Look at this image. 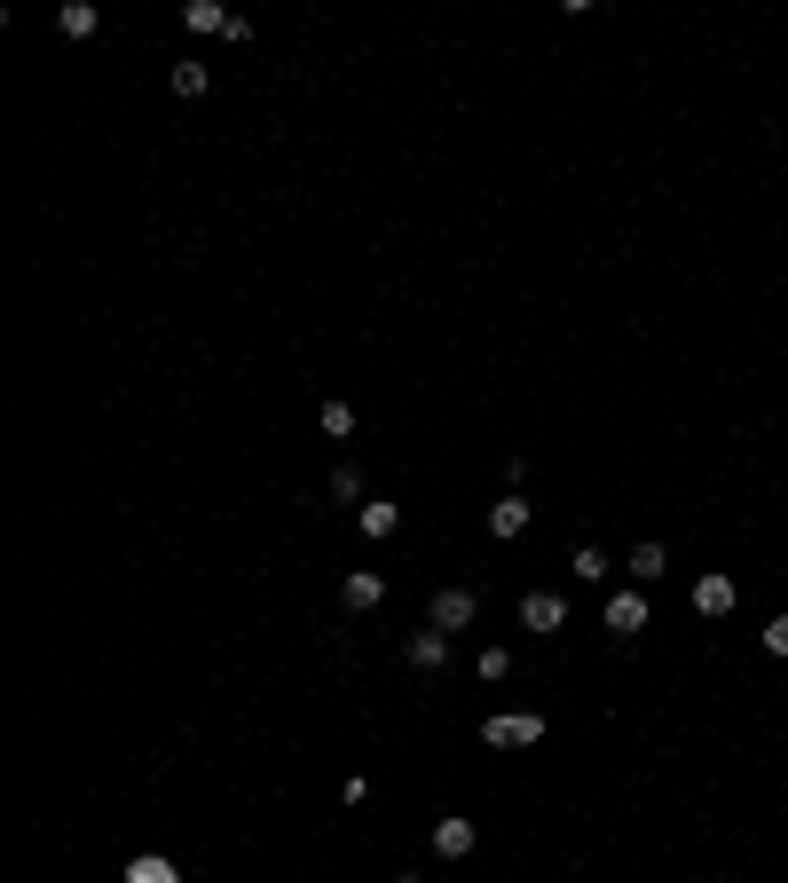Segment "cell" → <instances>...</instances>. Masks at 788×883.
I'll return each instance as SVG.
<instances>
[{
  "label": "cell",
  "instance_id": "obj_2",
  "mask_svg": "<svg viewBox=\"0 0 788 883\" xmlns=\"http://www.w3.org/2000/svg\"><path fill=\"white\" fill-rule=\"evenodd\" d=\"M473 615H481L473 584H442V592H433V607H426V624H433V632H473Z\"/></svg>",
  "mask_w": 788,
  "mask_h": 883
},
{
  "label": "cell",
  "instance_id": "obj_12",
  "mask_svg": "<svg viewBox=\"0 0 788 883\" xmlns=\"http://www.w3.org/2000/svg\"><path fill=\"white\" fill-rule=\"evenodd\" d=\"M127 883H182V867H173L166 852H134L127 860Z\"/></svg>",
  "mask_w": 788,
  "mask_h": 883
},
{
  "label": "cell",
  "instance_id": "obj_21",
  "mask_svg": "<svg viewBox=\"0 0 788 883\" xmlns=\"http://www.w3.org/2000/svg\"><path fill=\"white\" fill-rule=\"evenodd\" d=\"M395 883H426V875H395Z\"/></svg>",
  "mask_w": 788,
  "mask_h": 883
},
{
  "label": "cell",
  "instance_id": "obj_18",
  "mask_svg": "<svg viewBox=\"0 0 788 883\" xmlns=\"http://www.w3.org/2000/svg\"><path fill=\"white\" fill-rule=\"evenodd\" d=\"M473 671H481V686H497V678H512V647H481V663H473Z\"/></svg>",
  "mask_w": 788,
  "mask_h": 883
},
{
  "label": "cell",
  "instance_id": "obj_1",
  "mask_svg": "<svg viewBox=\"0 0 788 883\" xmlns=\"http://www.w3.org/2000/svg\"><path fill=\"white\" fill-rule=\"evenodd\" d=\"M481 742H489V750H537V742H545V718H537V711H489V718H481Z\"/></svg>",
  "mask_w": 788,
  "mask_h": 883
},
{
  "label": "cell",
  "instance_id": "obj_16",
  "mask_svg": "<svg viewBox=\"0 0 788 883\" xmlns=\"http://www.w3.org/2000/svg\"><path fill=\"white\" fill-rule=\"evenodd\" d=\"M173 96H182V103H198V96H206V63H190V56L173 63Z\"/></svg>",
  "mask_w": 788,
  "mask_h": 883
},
{
  "label": "cell",
  "instance_id": "obj_4",
  "mask_svg": "<svg viewBox=\"0 0 788 883\" xmlns=\"http://www.w3.org/2000/svg\"><path fill=\"white\" fill-rule=\"evenodd\" d=\"M520 624H529V632H568V599L560 592H520Z\"/></svg>",
  "mask_w": 788,
  "mask_h": 883
},
{
  "label": "cell",
  "instance_id": "obj_8",
  "mask_svg": "<svg viewBox=\"0 0 788 883\" xmlns=\"http://www.w3.org/2000/svg\"><path fill=\"white\" fill-rule=\"evenodd\" d=\"M339 599H347V607H356V615H371V607H387V576H371V568H356V576H347V584H339Z\"/></svg>",
  "mask_w": 788,
  "mask_h": 883
},
{
  "label": "cell",
  "instance_id": "obj_3",
  "mask_svg": "<svg viewBox=\"0 0 788 883\" xmlns=\"http://www.w3.org/2000/svg\"><path fill=\"white\" fill-rule=\"evenodd\" d=\"M599 624L616 632V639H639V632H647V592H607Z\"/></svg>",
  "mask_w": 788,
  "mask_h": 883
},
{
  "label": "cell",
  "instance_id": "obj_15",
  "mask_svg": "<svg viewBox=\"0 0 788 883\" xmlns=\"http://www.w3.org/2000/svg\"><path fill=\"white\" fill-rule=\"evenodd\" d=\"M662 568H670V553H662L655 537H647V545H631V576H639V584H655Z\"/></svg>",
  "mask_w": 788,
  "mask_h": 883
},
{
  "label": "cell",
  "instance_id": "obj_19",
  "mask_svg": "<svg viewBox=\"0 0 788 883\" xmlns=\"http://www.w3.org/2000/svg\"><path fill=\"white\" fill-rule=\"evenodd\" d=\"M331 497L356 505V497H363V474H356V466H331Z\"/></svg>",
  "mask_w": 788,
  "mask_h": 883
},
{
  "label": "cell",
  "instance_id": "obj_11",
  "mask_svg": "<svg viewBox=\"0 0 788 883\" xmlns=\"http://www.w3.org/2000/svg\"><path fill=\"white\" fill-rule=\"evenodd\" d=\"M734 576H702V584H694V615H734Z\"/></svg>",
  "mask_w": 788,
  "mask_h": 883
},
{
  "label": "cell",
  "instance_id": "obj_7",
  "mask_svg": "<svg viewBox=\"0 0 788 883\" xmlns=\"http://www.w3.org/2000/svg\"><path fill=\"white\" fill-rule=\"evenodd\" d=\"M56 32H63V40H96V32H103V9H96V0H63V9H56Z\"/></svg>",
  "mask_w": 788,
  "mask_h": 883
},
{
  "label": "cell",
  "instance_id": "obj_13",
  "mask_svg": "<svg viewBox=\"0 0 788 883\" xmlns=\"http://www.w3.org/2000/svg\"><path fill=\"white\" fill-rule=\"evenodd\" d=\"M568 568H576V584H607V576H616V560H607L599 545H576V560H568Z\"/></svg>",
  "mask_w": 788,
  "mask_h": 883
},
{
  "label": "cell",
  "instance_id": "obj_9",
  "mask_svg": "<svg viewBox=\"0 0 788 883\" xmlns=\"http://www.w3.org/2000/svg\"><path fill=\"white\" fill-rule=\"evenodd\" d=\"M402 655H410L418 671H442V663H450V632H433V624H426V632H410V647H402Z\"/></svg>",
  "mask_w": 788,
  "mask_h": 883
},
{
  "label": "cell",
  "instance_id": "obj_14",
  "mask_svg": "<svg viewBox=\"0 0 788 883\" xmlns=\"http://www.w3.org/2000/svg\"><path fill=\"white\" fill-rule=\"evenodd\" d=\"M182 24H190V32H229V9H221V0H190Z\"/></svg>",
  "mask_w": 788,
  "mask_h": 883
},
{
  "label": "cell",
  "instance_id": "obj_20",
  "mask_svg": "<svg viewBox=\"0 0 788 883\" xmlns=\"http://www.w3.org/2000/svg\"><path fill=\"white\" fill-rule=\"evenodd\" d=\"M765 655H780V663H788V615H772V624H765Z\"/></svg>",
  "mask_w": 788,
  "mask_h": 883
},
{
  "label": "cell",
  "instance_id": "obj_17",
  "mask_svg": "<svg viewBox=\"0 0 788 883\" xmlns=\"http://www.w3.org/2000/svg\"><path fill=\"white\" fill-rule=\"evenodd\" d=\"M316 426H323L331 442H347V434H356V410H347V403H323V410H316Z\"/></svg>",
  "mask_w": 788,
  "mask_h": 883
},
{
  "label": "cell",
  "instance_id": "obj_6",
  "mask_svg": "<svg viewBox=\"0 0 788 883\" xmlns=\"http://www.w3.org/2000/svg\"><path fill=\"white\" fill-rule=\"evenodd\" d=\"M489 537H497V545L529 537V497H497V505H489Z\"/></svg>",
  "mask_w": 788,
  "mask_h": 883
},
{
  "label": "cell",
  "instance_id": "obj_10",
  "mask_svg": "<svg viewBox=\"0 0 788 883\" xmlns=\"http://www.w3.org/2000/svg\"><path fill=\"white\" fill-rule=\"evenodd\" d=\"M356 513H363V537H371V545H387L395 528H402V505H387V497H363Z\"/></svg>",
  "mask_w": 788,
  "mask_h": 883
},
{
  "label": "cell",
  "instance_id": "obj_5",
  "mask_svg": "<svg viewBox=\"0 0 788 883\" xmlns=\"http://www.w3.org/2000/svg\"><path fill=\"white\" fill-rule=\"evenodd\" d=\"M481 844V829L466 821V813H450V821H433V852H442V860H466Z\"/></svg>",
  "mask_w": 788,
  "mask_h": 883
}]
</instances>
